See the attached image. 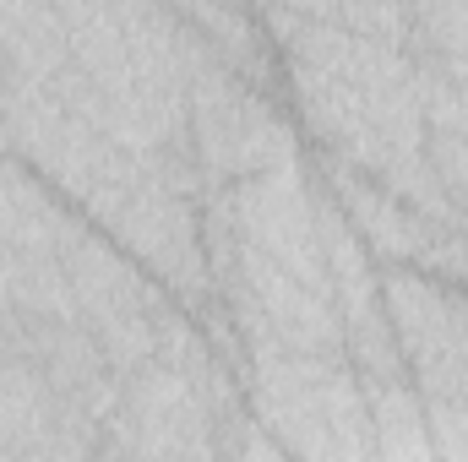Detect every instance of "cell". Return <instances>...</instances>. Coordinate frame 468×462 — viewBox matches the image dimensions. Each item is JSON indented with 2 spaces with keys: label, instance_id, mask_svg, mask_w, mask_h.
<instances>
[{
  "label": "cell",
  "instance_id": "1",
  "mask_svg": "<svg viewBox=\"0 0 468 462\" xmlns=\"http://www.w3.org/2000/svg\"><path fill=\"white\" fill-rule=\"evenodd\" d=\"M376 436H381V457L387 462H425V430L420 414L409 408V397H387L376 392Z\"/></svg>",
  "mask_w": 468,
  "mask_h": 462
}]
</instances>
